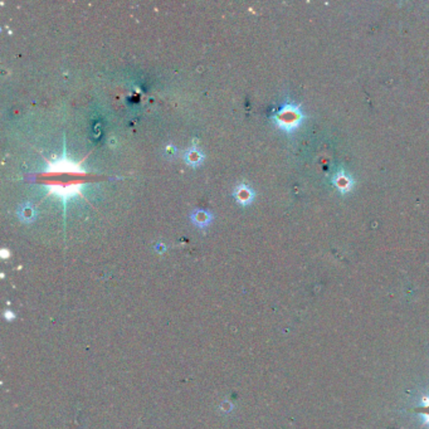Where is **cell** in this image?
<instances>
[{
  "mask_svg": "<svg viewBox=\"0 0 429 429\" xmlns=\"http://www.w3.org/2000/svg\"><path fill=\"white\" fill-rule=\"evenodd\" d=\"M233 195H234V198H236L237 202L242 205L251 204L252 200H253V198H254L253 190H252L251 188L247 187L245 184L238 185V187L234 189Z\"/></svg>",
  "mask_w": 429,
  "mask_h": 429,
  "instance_id": "3957f363",
  "label": "cell"
},
{
  "mask_svg": "<svg viewBox=\"0 0 429 429\" xmlns=\"http://www.w3.org/2000/svg\"><path fill=\"white\" fill-rule=\"evenodd\" d=\"M35 214H37V212H35L33 205L29 204V203L22 204L21 208H19V211H18V216H19V219H22V220L25 223L32 222L33 219L35 218Z\"/></svg>",
  "mask_w": 429,
  "mask_h": 429,
  "instance_id": "8992f818",
  "label": "cell"
},
{
  "mask_svg": "<svg viewBox=\"0 0 429 429\" xmlns=\"http://www.w3.org/2000/svg\"><path fill=\"white\" fill-rule=\"evenodd\" d=\"M184 159H185V163H187L188 165L195 167L203 163L204 155H203V152L200 151V150L196 149V147H190V149H188L187 152H185Z\"/></svg>",
  "mask_w": 429,
  "mask_h": 429,
  "instance_id": "277c9868",
  "label": "cell"
},
{
  "mask_svg": "<svg viewBox=\"0 0 429 429\" xmlns=\"http://www.w3.org/2000/svg\"><path fill=\"white\" fill-rule=\"evenodd\" d=\"M301 120H302V115L297 106L295 105H285L275 116V122L277 123L278 127L288 132L298 127Z\"/></svg>",
  "mask_w": 429,
  "mask_h": 429,
  "instance_id": "7a4b0ae2",
  "label": "cell"
},
{
  "mask_svg": "<svg viewBox=\"0 0 429 429\" xmlns=\"http://www.w3.org/2000/svg\"><path fill=\"white\" fill-rule=\"evenodd\" d=\"M44 175L53 176V179H48L44 183L48 185L49 194H54L58 198H62L65 207L68 199L81 194L82 185L87 183L83 179V176H86V171L81 169V164L73 163L72 160L67 159L66 151L59 160L53 163L48 161V169L46 170Z\"/></svg>",
  "mask_w": 429,
  "mask_h": 429,
  "instance_id": "6da1fadb",
  "label": "cell"
},
{
  "mask_svg": "<svg viewBox=\"0 0 429 429\" xmlns=\"http://www.w3.org/2000/svg\"><path fill=\"white\" fill-rule=\"evenodd\" d=\"M191 220L195 225L200 228H205L211 224L212 214L207 211H194L191 213Z\"/></svg>",
  "mask_w": 429,
  "mask_h": 429,
  "instance_id": "5b68a950",
  "label": "cell"
},
{
  "mask_svg": "<svg viewBox=\"0 0 429 429\" xmlns=\"http://www.w3.org/2000/svg\"><path fill=\"white\" fill-rule=\"evenodd\" d=\"M422 415H423L424 423L429 426V397H423L422 399V405L421 410H419Z\"/></svg>",
  "mask_w": 429,
  "mask_h": 429,
  "instance_id": "52a82bcc",
  "label": "cell"
}]
</instances>
